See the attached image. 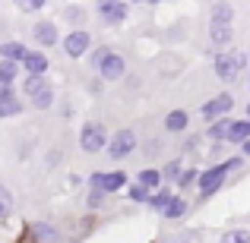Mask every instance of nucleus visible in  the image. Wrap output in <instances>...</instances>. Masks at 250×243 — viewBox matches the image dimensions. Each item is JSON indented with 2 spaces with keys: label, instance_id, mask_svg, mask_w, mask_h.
<instances>
[{
  "label": "nucleus",
  "instance_id": "nucleus-13",
  "mask_svg": "<svg viewBox=\"0 0 250 243\" xmlns=\"http://www.w3.org/2000/svg\"><path fill=\"white\" fill-rule=\"evenodd\" d=\"M32 237H35L38 243H57V227L38 221V224H32Z\"/></svg>",
  "mask_w": 250,
  "mask_h": 243
},
{
  "label": "nucleus",
  "instance_id": "nucleus-4",
  "mask_svg": "<svg viewBox=\"0 0 250 243\" xmlns=\"http://www.w3.org/2000/svg\"><path fill=\"white\" fill-rule=\"evenodd\" d=\"M231 168H238V161H228V164H215V168H209L206 174L200 177V193H203V196L215 193V189L222 187V180H225V174H228Z\"/></svg>",
  "mask_w": 250,
  "mask_h": 243
},
{
  "label": "nucleus",
  "instance_id": "nucleus-36",
  "mask_svg": "<svg viewBox=\"0 0 250 243\" xmlns=\"http://www.w3.org/2000/svg\"><path fill=\"white\" fill-rule=\"evenodd\" d=\"M247 117H250V104H247Z\"/></svg>",
  "mask_w": 250,
  "mask_h": 243
},
{
  "label": "nucleus",
  "instance_id": "nucleus-35",
  "mask_svg": "<svg viewBox=\"0 0 250 243\" xmlns=\"http://www.w3.org/2000/svg\"><path fill=\"white\" fill-rule=\"evenodd\" d=\"M136 3H149V0H136Z\"/></svg>",
  "mask_w": 250,
  "mask_h": 243
},
{
  "label": "nucleus",
  "instance_id": "nucleus-8",
  "mask_svg": "<svg viewBox=\"0 0 250 243\" xmlns=\"http://www.w3.org/2000/svg\"><path fill=\"white\" fill-rule=\"evenodd\" d=\"M92 38L89 32H70L67 38H63V51H67V57H83L85 51H89Z\"/></svg>",
  "mask_w": 250,
  "mask_h": 243
},
{
  "label": "nucleus",
  "instance_id": "nucleus-25",
  "mask_svg": "<svg viewBox=\"0 0 250 243\" xmlns=\"http://www.w3.org/2000/svg\"><path fill=\"white\" fill-rule=\"evenodd\" d=\"M219 243H250V234L241 231V227H238V231H225Z\"/></svg>",
  "mask_w": 250,
  "mask_h": 243
},
{
  "label": "nucleus",
  "instance_id": "nucleus-37",
  "mask_svg": "<svg viewBox=\"0 0 250 243\" xmlns=\"http://www.w3.org/2000/svg\"><path fill=\"white\" fill-rule=\"evenodd\" d=\"M149 3H159V0H149Z\"/></svg>",
  "mask_w": 250,
  "mask_h": 243
},
{
  "label": "nucleus",
  "instance_id": "nucleus-28",
  "mask_svg": "<svg viewBox=\"0 0 250 243\" xmlns=\"http://www.w3.org/2000/svg\"><path fill=\"white\" fill-rule=\"evenodd\" d=\"M162 177H168V180H181V161H168L165 170H162Z\"/></svg>",
  "mask_w": 250,
  "mask_h": 243
},
{
  "label": "nucleus",
  "instance_id": "nucleus-7",
  "mask_svg": "<svg viewBox=\"0 0 250 243\" xmlns=\"http://www.w3.org/2000/svg\"><path fill=\"white\" fill-rule=\"evenodd\" d=\"M92 189H102V193H114L127 183V174L124 170H111V174H92Z\"/></svg>",
  "mask_w": 250,
  "mask_h": 243
},
{
  "label": "nucleus",
  "instance_id": "nucleus-11",
  "mask_svg": "<svg viewBox=\"0 0 250 243\" xmlns=\"http://www.w3.org/2000/svg\"><path fill=\"white\" fill-rule=\"evenodd\" d=\"M22 67L29 70V76H44V70H48V57L38 54V51H29L22 60Z\"/></svg>",
  "mask_w": 250,
  "mask_h": 243
},
{
  "label": "nucleus",
  "instance_id": "nucleus-14",
  "mask_svg": "<svg viewBox=\"0 0 250 243\" xmlns=\"http://www.w3.org/2000/svg\"><path fill=\"white\" fill-rule=\"evenodd\" d=\"M225 139H228V142H247V139H250V120H238V123H231V130H228Z\"/></svg>",
  "mask_w": 250,
  "mask_h": 243
},
{
  "label": "nucleus",
  "instance_id": "nucleus-3",
  "mask_svg": "<svg viewBox=\"0 0 250 243\" xmlns=\"http://www.w3.org/2000/svg\"><path fill=\"white\" fill-rule=\"evenodd\" d=\"M104 142H108V133H104L102 123H85L80 130V146L83 152H102Z\"/></svg>",
  "mask_w": 250,
  "mask_h": 243
},
{
  "label": "nucleus",
  "instance_id": "nucleus-16",
  "mask_svg": "<svg viewBox=\"0 0 250 243\" xmlns=\"http://www.w3.org/2000/svg\"><path fill=\"white\" fill-rule=\"evenodd\" d=\"M184 212H187V199H181V196H174V199H171L168 206H165V212H162V215L174 221V218H184Z\"/></svg>",
  "mask_w": 250,
  "mask_h": 243
},
{
  "label": "nucleus",
  "instance_id": "nucleus-2",
  "mask_svg": "<svg viewBox=\"0 0 250 243\" xmlns=\"http://www.w3.org/2000/svg\"><path fill=\"white\" fill-rule=\"evenodd\" d=\"M92 60L98 63V73H102L104 79H111V82H114V79H121V76H124V70H127L124 57H121V54H114V51H108V48H102L95 57H92Z\"/></svg>",
  "mask_w": 250,
  "mask_h": 243
},
{
  "label": "nucleus",
  "instance_id": "nucleus-10",
  "mask_svg": "<svg viewBox=\"0 0 250 243\" xmlns=\"http://www.w3.org/2000/svg\"><path fill=\"white\" fill-rule=\"evenodd\" d=\"M32 35H35L38 44L51 48V44H57V25H54V22H38L35 29H32Z\"/></svg>",
  "mask_w": 250,
  "mask_h": 243
},
{
  "label": "nucleus",
  "instance_id": "nucleus-17",
  "mask_svg": "<svg viewBox=\"0 0 250 243\" xmlns=\"http://www.w3.org/2000/svg\"><path fill=\"white\" fill-rule=\"evenodd\" d=\"M16 73H19V63H13V60H0V85H13Z\"/></svg>",
  "mask_w": 250,
  "mask_h": 243
},
{
  "label": "nucleus",
  "instance_id": "nucleus-22",
  "mask_svg": "<svg viewBox=\"0 0 250 243\" xmlns=\"http://www.w3.org/2000/svg\"><path fill=\"white\" fill-rule=\"evenodd\" d=\"M228 130H231V120H225V117H222V120H215L212 127H209V136H212V139H225Z\"/></svg>",
  "mask_w": 250,
  "mask_h": 243
},
{
  "label": "nucleus",
  "instance_id": "nucleus-6",
  "mask_svg": "<svg viewBox=\"0 0 250 243\" xmlns=\"http://www.w3.org/2000/svg\"><path fill=\"white\" fill-rule=\"evenodd\" d=\"M133 149H136V136H133V130H121V133L111 139L108 155H111V158H127Z\"/></svg>",
  "mask_w": 250,
  "mask_h": 243
},
{
  "label": "nucleus",
  "instance_id": "nucleus-18",
  "mask_svg": "<svg viewBox=\"0 0 250 243\" xmlns=\"http://www.w3.org/2000/svg\"><path fill=\"white\" fill-rule=\"evenodd\" d=\"M165 127L171 130V133H181V130L187 127V114H184V111H171V114L165 117Z\"/></svg>",
  "mask_w": 250,
  "mask_h": 243
},
{
  "label": "nucleus",
  "instance_id": "nucleus-1",
  "mask_svg": "<svg viewBox=\"0 0 250 243\" xmlns=\"http://www.w3.org/2000/svg\"><path fill=\"white\" fill-rule=\"evenodd\" d=\"M244 67H247V54H238V51H219L215 54V76L225 82L238 79Z\"/></svg>",
  "mask_w": 250,
  "mask_h": 243
},
{
  "label": "nucleus",
  "instance_id": "nucleus-12",
  "mask_svg": "<svg viewBox=\"0 0 250 243\" xmlns=\"http://www.w3.org/2000/svg\"><path fill=\"white\" fill-rule=\"evenodd\" d=\"M25 54H29V51H25V44H19V41H3V44H0V57H3V60L22 63Z\"/></svg>",
  "mask_w": 250,
  "mask_h": 243
},
{
  "label": "nucleus",
  "instance_id": "nucleus-34",
  "mask_svg": "<svg viewBox=\"0 0 250 243\" xmlns=\"http://www.w3.org/2000/svg\"><path fill=\"white\" fill-rule=\"evenodd\" d=\"M244 152H247V155H250V139H247V142H244Z\"/></svg>",
  "mask_w": 250,
  "mask_h": 243
},
{
  "label": "nucleus",
  "instance_id": "nucleus-27",
  "mask_svg": "<svg viewBox=\"0 0 250 243\" xmlns=\"http://www.w3.org/2000/svg\"><path fill=\"white\" fill-rule=\"evenodd\" d=\"M10 208H13V196H10V189H6V187H0V218L10 215Z\"/></svg>",
  "mask_w": 250,
  "mask_h": 243
},
{
  "label": "nucleus",
  "instance_id": "nucleus-24",
  "mask_svg": "<svg viewBox=\"0 0 250 243\" xmlns=\"http://www.w3.org/2000/svg\"><path fill=\"white\" fill-rule=\"evenodd\" d=\"M44 85H48V79H44V76H29V79H25V85H22V89H25V95H35V92H42L44 89Z\"/></svg>",
  "mask_w": 250,
  "mask_h": 243
},
{
  "label": "nucleus",
  "instance_id": "nucleus-38",
  "mask_svg": "<svg viewBox=\"0 0 250 243\" xmlns=\"http://www.w3.org/2000/svg\"><path fill=\"white\" fill-rule=\"evenodd\" d=\"M247 85H250V79H247Z\"/></svg>",
  "mask_w": 250,
  "mask_h": 243
},
{
  "label": "nucleus",
  "instance_id": "nucleus-30",
  "mask_svg": "<svg viewBox=\"0 0 250 243\" xmlns=\"http://www.w3.org/2000/svg\"><path fill=\"white\" fill-rule=\"evenodd\" d=\"M102 199H104L102 189H92V193H89V208H98V206H102Z\"/></svg>",
  "mask_w": 250,
  "mask_h": 243
},
{
  "label": "nucleus",
  "instance_id": "nucleus-31",
  "mask_svg": "<svg viewBox=\"0 0 250 243\" xmlns=\"http://www.w3.org/2000/svg\"><path fill=\"white\" fill-rule=\"evenodd\" d=\"M193 177H200V174H196V170H184L177 183H181V187H193Z\"/></svg>",
  "mask_w": 250,
  "mask_h": 243
},
{
  "label": "nucleus",
  "instance_id": "nucleus-23",
  "mask_svg": "<svg viewBox=\"0 0 250 243\" xmlns=\"http://www.w3.org/2000/svg\"><path fill=\"white\" fill-rule=\"evenodd\" d=\"M171 199H174V196H171V193H168V189H159V193H155V196H152V199H149V206H152V208H155V212H165V206H168V202H171Z\"/></svg>",
  "mask_w": 250,
  "mask_h": 243
},
{
  "label": "nucleus",
  "instance_id": "nucleus-15",
  "mask_svg": "<svg viewBox=\"0 0 250 243\" xmlns=\"http://www.w3.org/2000/svg\"><path fill=\"white\" fill-rule=\"evenodd\" d=\"M32 104H35L38 111H48L51 104H54V89H51V85H44L42 92H35V95H32Z\"/></svg>",
  "mask_w": 250,
  "mask_h": 243
},
{
  "label": "nucleus",
  "instance_id": "nucleus-21",
  "mask_svg": "<svg viewBox=\"0 0 250 243\" xmlns=\"http://www.w3.org/2000/svg\"><path fill=\"white\" fill-rule=\"evenodd\" d=\"M19 111H22V101H19V98H6V101H0V117H16Z\"/></svg>",
  "mask_w": 250,
  "mask_h": 243
},
{
  "label": "nucleus",
  "instance_id": "nucleus-19",
  "mask_svg": "<svg viewBox=\"0 0 250 243\" xmlns=\"http://www.w3.org/2000/svg\"><path fill=\"white\" fill-rule=\"evenodd\" d=\"M231 22V6L228 3H215L212 6V25H228Z\"/></svg>",
  "mask_w": 250,
  "mask_h": 243
},
{
  "label": "nucleus",
  "instance_id": "nucleus-5",
  "mask_svg": "<svg viewBox=\"0 0 250 243\" xmlns=\"http://www.w3.org/2000/svg\"><path fill=\"white\" fill-rule=\"evenodd\" d=\"M98 16L108 25H121L127 19V3L124 0H98Z\"/></svg>",
  "mask_w": 250,
  "mask_h": 243
},
{
  "label": "nucleus",
  "instance_id": "nucleus-29",
  "mask_svg": "<svg viewBox=\"0 0 250 243\" xmlns=\"http://www.w3.org/2000/svg\"><path fill=\"white\" fill-rule=\"evenodd\" d=\"M16 6H19V10H25V13H32V10H42L44 0H16Z\"/></svg>",
  "mask_w": 250,
  "mask_h": 243
},
{
  "label": "nucleus",
  "instance_id": "nucleus-33",
  "mask_svg": "<svg viewBox=\"0 0 250 243\" xmlns=\"http://www.w3.org/2000/svg\"><path fill=\"white\" fill-rule=\"evenodd\" d=\"M6 98H16L13 85H0V101H6Z\"/></svg>",
  "mask_w": 250,
  "mask_h": 243
},
{
  "label": "nucleus",
  "instance_id": "nucleus-26",
  "mask_svg": "<svg viewBox=\"0 0 250 243\" xmlns=\"http://www.w3.org/2000/svg\"><path fill=\"white\" fill-rule=\"evenodd\" d=\"M212 41L215 44H228L231 41V25H212Z\"/></svg>",
  "mask_w": 250,
  "mask_h": 243
},
{
  "label": "nucleus",
  "instance_id": "nucleus-9",
  "mask_svg": "<svg viewBox=\"0 0 250 243\" xmlns=\"http://www.w3.org/2000/svg\"><path fill=\"white\" fill-rule=\"evenodd\" d=\"M231 104H234V98H231V95H219V98H212V101H209L206 108H203V117L215 120V117L228 114V111H231Z\"/></svg>",
  "mask_w": 250,
  "mask_h": 243
},
{
  "label": "nucleus",
  "instance_id": "nucleus-32",
  "mask_svg": "<svg viewBox=\"0 0 250 243\" xmlns=\"http://www.w3.org/2000/svg\"><path fill=\"white\" fill-rule=\"evenodd\" d=\"M130 196H133L136 202H143V199L149 202V189H143V187H133V189H130Z\"/></svg>",
  "mask_w": 250,
  "mask_h": 243
},
{
  "label": "nucleus",
  "instance_id": "nucleus-20",
  "mask_svg": "<svg viewBox=\"0 0 250 243\" xmlns=\"http://www.w3.org/2000/svg\"><path fill=\"white\" fill-rule=\"evenodd\" d=\"M162 183V174L159 170H140V187L143 189H155Z\"/></svg>",
  "mask_w": 250,
  "mask_h": 243
}]
</instances>
